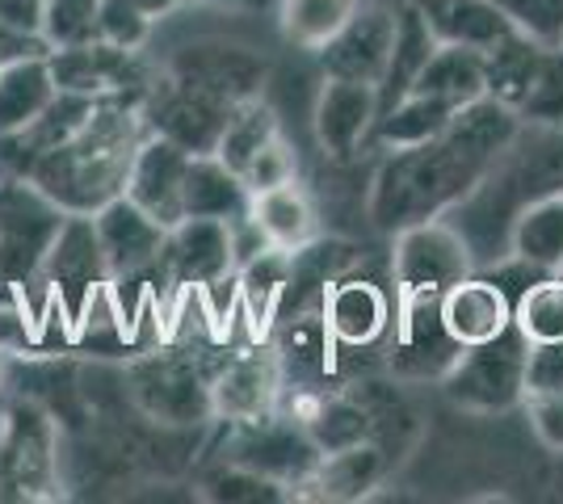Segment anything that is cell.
<instances>
[{
    "instance_id": "6da1fadb",
    "label": "cell",
    "mask_w": 563,
    "mask_h": 504,
    "mask_svg": "<svg viewBox=\"0 0 563 504\" xmlns=\"http://www.w3.org/2000/svg\"><path fill=\"white\" fill-rule=\"evenodd\" d=\"M517 131L521 114L514 105L479 97L450 119L442 135L412 147H387L371 181V223L383 236H396L404 227L442 219L475 190V181L514 144Z\"/></svg>"
},
{
    "instance_id": "7a4b0ae2",
    "label": "cell",
    "mask_w": 563,
    "mask_h": 504,
    "mask_svg": "<svg viewBox=\"0 0 563 504\" xmlns=\"http://www.w3.org/2000/svg\"><path fill=\"white\" fill-rule=\"evenodd\" d=\"M563 190V126L521 122L514 144L475 181V190L450 206L446 223L463 236L475 269L505 261L517 215L547 193Z\"/></svg>"
},
{
    "instance_id": "3957f363",
    "label": "cell",
    "mask_w": 563,
    "mask_h": 504,
    "mask_svg": "<svg viewBox=\"0 0 563 504\" xmlns=\"http://www.w3.org/2000/svg\"><path fill=\"white\" fill-rule=\"evenodd\" d=\"M147 135L140 101H97L93 119L68 144L43 152L22 186L43 193L64 215H97L126 193V177Z\"/></svg>"
},
{
    "instance_id": "277c9868",
    "label": "cell",
    "mask_w": 563,
    "mask_h": 504,
    "mask_svg": "<svg viewBox=\"0 0 563 504\" xmlns=\"http://www.w3.org/2000/svg\"><path fill=\"white\" fill-rule=\"evenodd\" d=\"M34 278L43 282V315H59L64 328L76 336L80 320L114 282L106 253H101V240H97L93 215L59 219Z\"/></svg>"
},
{
    "instance_id": "5b68a950",
    "label": "cell",
    "mask_w": 563,
    "mask_h": 504,
    "mask_svg": "<svg viewBox=\"0 0 563 504\" xmlns=\"http://www.w3.org/2000/svg\"><path fill=\"white\" fill-rule=\"evenodd\" d=\"M126 387L135 408L168 429H189L214 416L211 379L198 370V361L177 349H152L126 370Z\"/></svg>"
},
{
    "instance_id": "8992f818",
    "label": "cell",
    "mask_w": 563,
    "mask_h": 504,
    "mask_svg": "<svg viewBox=\"0 0 563 504\" xmlns=\"http://www.w3.org/2000/svg\"><path fill=\"white\" fill-rule=\"evenodd\" d=\"M526 349L530 340L509 324L496 340L471 345L446 370L450 404L467 412H505L526 400Z\"/></svg>"
},
{
    "instance_id": "52a82bcc",
    "label": "cell",
    "mask_w": 563,
    "mask_h": 504,
    "mask_svg": "<svg viewBox=\"0 0 563 504\" xmlns=\"http://www.w3.org/2000/svg\"><path fill=\"white\" fill-rule=\"evenodd\" d=\"M467 273H475V261H471L463 236L450 227L446 219H429V223L396 232V253H391L396 303L442 299Z\"/></svg>"
},
{
    "instance_id": "ba28073f",
    "label": "cell",
    "mask_w": 563,
    "mask_h": 504,
    "mask_svg": "<svg viewBox=\"0 0 563 504\" xmlns=\"http://www.w3.org/2000/svg\"><path fill=\"white\" fill-rule=\"evenodd\" d=\"M51 76L64 93L93 97V101H140L147 97V68L140 51L114 47V43H80V47H51Z\"/></svg>"
},
{
    "instance_id": "9c48e42d",
    "label": "cell",
    "mask_w": 563,
    "mask_h": 504,
    "mask_svg": "<svg viewBox=\"0 0 563 504\" xmlns=\"http://www.w3.org/2000/svg\"><path fill=\"white\" fill-rule=\"evenodd\" d=\"M235 105L207 97L189 85H177L173 76H165L161 85H152L143 97V122L152 135H161L168 144L186 147L189 156H214V147L228 131Z\"/></svg>"
},
{
    "instance_id": "30bf717a",
    "label": "cell",
    "mask_w": 563,
    "mask_h": 504,
    "mask_svg": "<svg viewBox=\"0 0 563 504\" xmlns=\"http://www.w3.org/2000/svg\"><path fill=\"white\" fill-rule=\"evenodd\" d=\"M177 85H189L198 93L219 97L228 105H244L261 97L265 80H269V64L261 59L257 51L240 47V43H189L168 59V72Z\"/></svg>"
},
{
    "instance_id": "8fae6325",
    "label": "cell",
    "mask_w": 563,
    "mask_h": 504,
    "mask_svg": "<svg viewBox=\"0 0 563 504\" xmlns=\"http://www.w3.org/2000/svg\"><path fill=\"white\" fill-rule=\"evenodd\" d=\"M235 467H249L257 475H269V480L286 483V488H303V480L316 471L320 462V450L316 441L307 437V429L290 416H261V421H244V425H232V446H228Z\"/></svg>"
},
{
    "instance_id": "7c38bea8",
    "label": "cell",
    "mask_w": 563,
    "mask_h": 504,
    "mask_svg": "<svg viewBox=\"0 0 563 504\" xmlns=\"http://www.w3.org/2000/svg\"><path fill=\"white\" fill-rule=\"evenodd\" d=\"M391 38H396V9L383 0H357L350 22L316 51V59H320L324 76L378 85L387 55H391Z\"/></svg>"
},
{
    "instance_id": "4fadbf2b",
    "label": "cell",
    "mask_w": 563,
    "mask_h": 504,
    "mask_svg": "<svg viewBox=\"0 0 563 504\" xmlns=\"http://www.w3.org/2000/svg\"><path fill=\"white\" fill-rule=\"evenodd\" d=\"M161 273L173 290H198L214 287L219 278L235 273L232 232L223 219H181L173 223L161 248Z\"/></svg>"
},
{
    "instance_id": "5bb4252c",
    "label": "cell",
    "mask_w": 563,
    "mask_h": 504,
    "mask_svg": "<svg viewBox=\"0 0 563 504\" xmlns=\"http://www.w3.org/2000/svg\"><path fill=\"white\" fill-rule=\"evenodd\" d=\"M442 299L421 303H396V336H391V370L399 379H446V370L459 361L463 345L442 324Z\"/></svg>"
},
{
    "instance_id": "9a60e30c",
    "label": "cell",
    "mask_w": 563,
    "mask_h": 504,
    "mask_svg": "<svg viewBox=\"0 0 563 504\" xmlns=\"http://www.w3.org/2000/svg\"><path fill=\"white\" fill-rule=\"evenodd\" d=\"M378 122V89L366 80H341L324 76V89L316 97V139L332 160H350L362 147L375 139Z\"/></svg>"
},
{
    "instance_id": "2e32d148",
    "label": "cell",
    "mask_w": 563,
    "mask_h": 504,
    "mask_svg": "<svg viewBox=\"0 0 563 504\" xmlns=\"http://www.w3.org/2000/svg\"><path fill=\"white\" fill-rule=\"evenodd\" d=\"M324 320L341 349H371L396 324V303L383 282L345 269L324 294Z\"/></svg>"
},
{
    "instance_id": "e0dca14e",
    "label": "cell",
    "mask_w": 563,
    "mask_h": 504,
    "mask_svg": "<svg viewBox=\"0 0 563 504\" xmlns=\"http://www.w3.org/2000/svg\"><path fill=\"white\" fill-rule=\"evenodd\" d=\"M97 240L110 265V278H135L143 269H156L161 265V248H165L168 227L143 211L140 202H131L126 193L106 202L93 215Z\"/></svg>"
},
{
    "instance_id": "ac0fdd59",
    "label": "cell",
    "mask_w": 563,
    "mask_h": 504,
    "mask_svg": "<svg viewBox=\"0 0 563 504\" xmlns=\"http://www.w3.org/2000/svg\"><path fill=\"white\" fill-rule=\"evenodd\" d=\"M274 358H278L282 391L295 387L299 391H320V383L336 370V354L341 345L332 340L324 307L316 312H290L278 320V336H274Z\"/></svg>"
},
{
    "instance_id": "d6986e66",
    "label": "cell",
    "mask_w": 563,
    "mask_h": 504,
    "mask_svg": "<svg viewBox=\"0 0 563 504\" xmlns=\"http://www.w3.org/2000/svg\"><path fill=\"white\" fill-rule=\"evenodd\" d=\"M282 400V374L274 349H249L232 358L211 379V404L214 416H223L228 425H244V421H261L269 412H278Z\"/></svg>"
},
{
    "instance_id": "ffe728a7",
    "label": "cell",
    "mask_w": 563,
    "mask_h": 504,
    "mask_svg": "<svg viewBox=\"0 0 563 504\" xmlns=\"http://www.w3.org/2000/svg\"><path fill=\"white\" fill-rule=\"evenodd\" d=\"M186 172H189V152L168 144L161 135H147L131 165L126 177V198L140 202L156 223H181L186 219Z\"/></svg>"
},
{
    "instance_id": "44dd1931",
    "label": "cell",
    "mask_w": 563,
    "mask_h": 504,
    "mask_svg": "<svg viewBox=\"0 0 563 504\" xmlns=\"http://www.w3.org/2000/svg\"><path fill=\"white\" fill-rule=\"evenodd\" d=\"M438 307H442L446 333L454 336L463 349L484 345V340H496V336L514 324V299L496 287L484 269H475L463 282H454V287L442 294Z\"/></svg>"
},
{
    "instance_id": "7402d4cb",
    "label": "cell",
    "mask_w": 563,
    "mask_h": 504,
    "mask_svg": "<svg viewBox=\"0 0 563 504\" xmlns=\"http://www.w3.org/2000/svg\"><path fill=\"white\" fill-rule=\"evenodd\" d=\"M442 47L438 34L424 22L421 4L417 0H399L396 4V38H391V55H387V68H383V80H378V114L391 110L396 101L417 89L421 72L429 68L433 51Z\"/></svg>"
},
{
    "instance_id": "603a6c76",
    "label": "cell",
    "mask_w": 563,
    "mask_h": 504,
    "mask_svg": "<svg viewBox=\"0 0 563 504\" xmlns=\"http://www.w3.org/2000/svg\"><path fill=\"white\" fill-rule=\"evenodd\" d=\"M51 462L47 421L34 408H18L0 446V488H13V496H38V488H51Z\"/></svg>"
},
{
    "instance_id": "cb8c5ba5",
    "label": "cell",
    "mask_w": 563,
    "mask_h": 504,
    "mask_svg": "<svg viewBox=\"0 0 563 504\" xmlns=\"http://www.w3.org/2000/svg\"><path fill=\"white\" fill-rule=\"evenodd\" d=\"M295 421L307 429L320 455L362 446L375 433L371 408H362L350 395H324V391H299L295 395Z\"/></svg>"
},
{
    "instance_id": "d4e9b609",
    "label": "cell",
    "mask_w": 563,
    "mask_h": 504,
    "mask_svg": "<svg viewBox=\"0 0 563 504\" xmlns=\"http://www.w3.org/2000/svg\"><path fill=\"white\" fill-rule=\"evenodd\" d=\"M417 4L429 30L438 34V43H454V47L488 51L509 30H517L500 0H417Z\"/></svg>"
},
{
    "instance_id": "484cf974",
    "label": "cell",
    "mask_w": 563,
    "mask_h": 504,
    "mask_svg": "<svg viewBox=\"0 0 563 504\" xmlns=\"http://www.w3.org/2000/svg\"><path fill=\"white\" fill-rule=\"evenodd\" d=\"M253 206V190L219 156H189L186 219H223L232 223Z\"/></svg>"
},
{
    "instance_id": "4316f807",
    "label": "cell",
    "mask_w": 563,
    "mask_h": 504,
    "mask_svg": "<svg viewBox=\"0 0 563 504\" xmlns=\"http://www.w3.org/2000/svg\"><path fill=\"white\" fill-rule=\"evenodd\" d=\"M59 93L51 76L47 55H25L18 64L0 68V135H18L51 105Z\"/></svg>"
},
{
    "instance_id": "83f0119b",
    "label": "cell",
    "mask_w": 563,
    "mask_h": 504,
    "mask_svg": "<svg viewBox=\"0 0 563 504\" xmlns=\"http://www.w3.org/2000/svg\"><path fill=\"white\" fill-rule=\"evenodd\" d=\"M240 278V312L249 320V328L257 340L269 336V328L278 324V307L286 282H290V253L286 248H265L261 257L235 269Z\"/></svg>"
},
{
    "instance_id": "f1b7e54d",
    "label": "cell",
    "mask_w": 563,
    "mask_h": 504,
    "mask_svg": "<svg viewBox=\"0 0 563 504\" xmlns=\"http://www.w3.org/2000/svg\"><path fill=\"white\" fill-rule=\"evenodd\" d=\"M547 43H539L526 30H509L500 43L484 51V80H488V97L505 101V105H521V97L530 93L534 76L542 68Z\"/></svg>"
},
{
    "instance_id": "f546056e",
    "label": "cell",
    "mask_w": 563,
    "mask_h": 504,
    "mask_svg": "<svg viewBox=\"0 0 563 504\" xmlns=\"http://www.w3.org/2000/svg\"><path fill=\"white\" fill-rule=\"evenodd\" d=\"M387 475V458L375 441H362L350 450H332L316 462V471L303 480V488H320L324 501H357Z\"/></svg>"
},
{
    "instance_id": "4dcf8cb0",
    "label": "cell",
    "mask_w": 563,
    "mask_h": 504,
    "mask_svg": "<svg viewBox=\"0 0 563 504\" xmlns=\"http://www.w3.org/2000/svg\"><path fill=\"white\" fill-rule=\"evenodd\" d=\"M417 89L429 97H442L454 110H467L471 101L488 97V80H484V51L475 47H454L442 43L433 51L429 68L421 72Z\"/></svg>"
},
{
    "instance_id": "1f68e13d",
    "label": "cell",
    "mask_w": 563,
    "mask_h": 504,
    "mask_svg": "<svg viewBox=\"0 0 563 504\" xmlns=\"http://www.w3.org/2000/svg\"><path fill=\"white\" fill-rule=\"evenodd\" d=\"M509 253L521 261L539 265L542 273H560L563 269V190L547 193L539 202H530L514 223Z\"/></svg>"
},
{
    "instance_id": "d6a6232c",
    "label": "cell",
    "mask_w": 563,
    "mask_h": 504,
    "mask_svg": "<svg viewBox=\"0 0 563 504\" xmlns=\"http://www.w3.org/2000/svg\"><path fill=\"white\" fill-rule=\"evenodd\" d=\"M253 219L261 223V232L269 236L274 248H303L316 240V211H311V198L299 190V181H286L274 190L253 193Z\"/></svg>"
},
{
    "instance_id": "836d02e7",
    "label": "cell",
    "mask_w": 563,
    "mask_h": 504,
    "mask_svg": "<svg viewBox=\"0 0 563 504\" xmlns=\"http://www.w3.org/2000/svg\"><path fill=\"white\" fill-rule=\"evenodd\" d=\"M454 114H459V110L446 105L442 97H429V93H421V89H412L404 101H396L391 110L378 114L375 139H371V144H378V147L424 144V139H433V135H442Z\"/></svg>"
},
{
    "instance_id": "e575fe53",
    "label": "cell",
    "mask_w": 563,
    "mask_h": 504,
    "mask_svg": "<svg viewBox=\"0 0 563 504\" xmlns=\"http://www.w3.org/2000/svg\"><path fill=\"white\" fill-rule=\"evenodd\" d=\"M278 135H282L278 114H274L261 97H253V101H244V105H235L232 110L228 131H223V139H219V147H214V156L232 168V172L244 177V168L257 160L261 147H269Z\"/></svg>"
},
{
    "instance_id": "d590c367",
    "label": "cell",
    "mask_w": 563,
    "mask_h": 504,
    "mask_svg": "<svg viewBox=\"0 0 563 504\" xmlns=\"http://www.w3.org/2000/svg\"><path fill=\"white\" fill-rule=\"evenodd\" d=\"M357 0H282L278 22L286 43L303 51H320L341 25L350 22Z\"/></svg>"
},
{
    "instance_id": "8d00e7d4",
    "label": "cell",
    "mask_w": 563,
    "mask_h": 504,
    "mask_svg": "<svg viewBox=\"0 0 563 504\" xmlns=\"http://www.w3.org/2000/svg\"><path fill=\"white\" fill-rule=\"evenodd\" d=\"M517 333L534 340H563V273H547L514 303Z\"/></svg>"
},
{
    "instance_id": "74e56055",
    "label": "cell",
    "mask_w": 563,
    "mask_h": 504,
    "mask_svg": "<svg viewBox=\"0 0 563 504\" xmlns=\"http://www.w3.org/2000/svg\"><path fill=\"white\" fill-rule=\"evenodd\" d=\"M521 122H539V126H563V47H547L542 68L530 85V93L517 105Z\"/></svg>"
},
{
    "instance_id": "f35d334b",
    "label": "cell",
    "mask_w": 563,
    "mask_h": 504,
    "mask_svg": "<svg viewBox=\"0 0 563 504\" xmlns=\"http://www.w3.org/2000/svg\"><path fill=\"white\" fill-rule=\"evenodd\" d=\"M47 47H80L97 38V0H47L43 4Z\"/></svg>"
},
{
    "instance_id": "ab89813d",
    "label": "cell",
    "mask_w": 563,
    "mask_h": 504,
    "mask_svg": "<svg viewBox=\"0 0 563 504\" xmlns=\"http://www.w3.org/2000/svg\"><path fill=\"white\" fill-rule=\"evenodd\" d=\"M152 34V18L135 0H97V38L114 47L140 51Z\"/></svg>"
},
{
    "instance_id": "60d3db41",
    "label": "cell",
    "mask_w": 563,
    "mask_h": 504,
    "mask_svg": "<svg viewBox=\"0 0 563 504\" xmlns=\"http://www.w3.org/2000/svg\"><path fill=\"white\" fill-rule=\"evenodd\" d=\"M211 492V501H232V504H269V501H286V483L269 480V475H257V471H249V467H228V471H219L211 483H207Z\"/></svg>"
},
{
    "instance_id": "b9f144b4",
    "label": "cell",
    "mask_w": 563,
    "mask_h": 504,
    "mask_svg": "<svg viewBox=\"0 0 563 504\" xmlns=\"http://www.w3.org/2000/svg\"><path fill=\"white\" fill-rule=\"evenodd\" d=\"M517 30L534 34L547 47H560L563 38V0H500Z\"/></svg>"
},
{
    "instance_id": "7bdbcfd3",
    "label": "cell",
    "mask_w": 563,
    "mask_h": 504,
    "mask_svg": "<svg viewBox=\"0 0 563 504\" xmlns=\"http://www.w3.org/2000/svg\"><path fill=\"white\" fill-rule=\"evenodd\" d=\"M563 391V340H534L526 349V400Z\"/></svg>"
},
{
    "instance_id": "ee69618b",
    "label": "cell",
    "mask_w": 563,
    "mask_h": 504,
    "mask_svg": "<svg viewBox=\"0 0 563 504\" xmlns=\"http://www.w3.org/2000/svg\"><path fill=\"white\" fill-rule=\"evenodd\" d=\"M286 181H295V152L278 135L269 147H261L253 165L244 168V186L253 193H261V190H274V186H286Z\"/></svg>"
},
{
    "instance_id": "f6af8a7d",
    "label": "cell",
    "mask_w": 563,
    "mask_h": 504,
    "mask_svg": "<svg viewBox=\"0 0 563 504\" xmlns=\"http://www.w3.org/2000/svg\"><path fill=\"white\" fill-rule=\"evenodd\" d=\"M526 404H530V425H534V433H539L551 450H563V391H555V395H534Z\"/></svg>"
},
{
    "instance_id": "bcb514c9",
    "label": "cell",
    "mask_w": 563,
    "mask_h": 504,
    "mask_svg": "<svg viewBox=\"0 0 563 504\" xmlns=\"http://www.w3.org/2000/svg\"><path fill=\"white\" fill-rule=\"evenodd\" d=\"M47 38L43 34H25V30H13V25L0 22V68L18 64L25 55H47Z\"/></svg>"
},
{
    "instance_id": "7dc6e473",
    "label": "cell",
    "mask_w": 563,
    "mask_h": 504,
    "mask_svg": "<svg viewBox=\"0 0 563 504\" xmlns=\"http://www.w3.org/2000/svg\"><path fill=\"white\" fill-rule=\"evenodd\" d=\"M0 22L25 34H43V0H0Z\"/></svg>"
},
{
    "instance_id": "c3c4849f",
    "label": "cell",
    "mask_w": 563,
    "mask_h": 504,
    "mask_svg": "<svg viewBox=\"0 0 563 504\" xmlns=\"http://www.w3.org/2000/svg\"><path fill=\"white\" fill-rule=\"evenodd\" d=\"M135 4H140L143 13H147V18L156 22V18H165V13H173V9L181 4V0H135Z\"/></svg>"
},
{
    "instance_id": "681fc988",
    "label": "cell",
    "mask_w": 563,
    "mask_h": 504,
    "mask_svg": "<svg viewBox=\"0 0 563 504\" xmlns=\"http://www.w3.org/2000/svg\"><path fill=\"white\" fill-rule=\"evenodd\" d=\"M4 193H9V186H0V202H4Z\"/></svg>"
},
{
    "instance_id": "f907efd6",
    "label": "cell",
    "mask_w": 563,
    "mask_h": 504,
    "mask_svg": "<svg viewBox=\"0 0 563 504\" xmlns=\"http://www.w3.org/2000/svg\"><path fill=\"white\" fill-rule=\"evenodd\" d=\"M560 47H563V38H560Z\"/></svg>"
},
{
    "instance_id": "816d5d0a",
    "label": "cell",
    "mask_w": 563,
    "mask_h": 504,
    "mask_svg": "<svg viewBox=\"0 0 563 504\" xmlns=\"http://www.w3.org/2000/svg\"><path fill=\"white\" fill-rule=\"evenodd\" d=\"M43 4H47V0H43Z\"/></svg>"
},
{
    "instance_id": "f5cc1de1",
    "label": "cell",
    "mask_w": 563,
    "mask_h": 504,
    "mask_svg": "<svg viewBox=\"0 0 563 504\" xmlns=\"http://www.w3.org/2000/svg\"><path fill=\"white\" fill-rule=\"evenodd\" d=\"M560 273H563V269H560Z\"/></svg>"
}]
</instances>
